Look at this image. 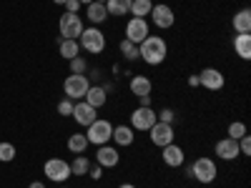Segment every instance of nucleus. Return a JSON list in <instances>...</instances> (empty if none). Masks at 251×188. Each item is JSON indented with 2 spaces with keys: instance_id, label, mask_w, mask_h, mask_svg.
Wrapping results in <instances>:
<instances>
[{
  "instance_id": "obj_1",
  "label": "nucleus",
  "mask_w": 251,
  "mask_h": 188,
  "mask_svg": "<svg viewBox=\"0 0 251 188\" xmlns=\"http://www.w3.org/2000/svg\"><path fill=\"white\" fill-rule=\"evenodd\" d=\"M169 55V46H166V40L158 38V35H149L138 46V58L143 63H149V66H161Z\"/></svg>"
},
{
  "instance_id": "obj_2",
  "label": "nucleus",
  "mask_w": 251,
  "mask_h": 188,
  "mask_svg": "<svg viewBox=\"0 0 251 188\" xmlns=\"http://www.w3.org/2000/svg\"><path fill=\"white\" fill-rule=\"evenodd\" d=\"M78 46L86 50V53H91V55H98V53L106 50V33L98 30L96 25L83 28V33H80V38H78Z\"/></svg>"
},
{
  "instance_id": "obj_3",
  "label": "nucleus",
  "mask_w": 251,
  "mask_h": 188,
  "mask_svg": "<svg viewBox=\"0 0 251 188\" xmlns=\"http://www.w3.org/2000/svg\"><path fill=\"white\" fill-rule=\"evenodd\" d=\"M188 176L196 178L199 183H214L216 176H219V168H216V161L214 158H196V163L188 168Z\"/></svg>"
},
{
  "instance_id": "obj_4",
  "label": "nucleus",
  "mask_w": 251,
  "mask_h": 188,
  "mask_svg": "<svg viewBox=\"0 0 251 188\" xmlns=\"http://www.w3.org/2000/svg\"><path fill=\"white\" fill-rule=\"evenodd\" d=\"M111 133H113L111 120H103V118H96L86 128V138H88L91 145H106L111 141Z\"/></svg>"
},
{
  "instance_id": "obj_5",
  "label": "nucleus",
  "mask_w": 251,
  "mask_h": 188,
  "mask_svg": "<svg viewBox=\"0 0 251 188\" xmlns=\"http://www.w3.org/2000/svg\"><path fill=\"white\" fill-rule=\"evenodd\" d=\"M88 88H91V80H88V75H73V73H71V75L66 78V83H63V91H66V98H71L73 103L86 98Z\"/></svg>"
},
{
  "instance_id": "obj_6",
  "label": "nucleus",
  "mask_w": 251,
  "mask_h": 188,
  "mask_svg": "<svg viewBox=\"0 0 251 188\" xmlns=\"http://www.w3.org/2000/svg\"><path fill=\"white\" fill-rule=\"evenodd\" d=\"M58 28H60V35L63 38H68V40H78L80 33H83V20L78 13H63L60 20H58Z\"/></svg>"
},
{
  "instance_id": "obj_7",
  "label": "nucleus",
  "mask_w": 251,
  "mask_h": 188,
  "mask_svg": "<svg viewBox=\"0 0 251 188\" xmlns=\"http://www.w3.org/2000/svg\"><path fill=\"white\" fill-rule=\"evenodd\" d=\"M43 173L48 176V181L63 183V181L71 178V163L63 161V158H50V161H46V165H43Z\"/></svg>"
},
{
  "instance_id": "obj_8",
  "label": "nucleus",
  "mask_w": 251,
  "mask_h": 188,
  "mask_svg": "<svg viewBox=\"0 0 251 188\" xmlns=\"http://www.w3.org/2000/svg\"><path fill=\"white\" fill-rule=\"evenodd\" d=\"M146 38H149V23H146V18H131L126 23V40L141 46Z\"/></svg>"
},
{
  "instance_id": "obj_9",
  "label": "nucleus",
  "mask_w": 251,
  "mask_h": 188,
  "mask_svg": "<svg viewBox=\"0 0 251 188\" xmlns=\"http://www.w3.org/2000/svg\"><path fill=\"white\" fill-rule=\"evenodd\" d=\"M151 20H153V25H156V28L169 30V28H174V23H176V15H174L171 5L158 3V5L151 8Z\"/></svg>"
},
{
  "instance_id": "obj_10",
  "label": "nucleus",
  "mask_w": 251,
  "mask_h": 188,
  "mask_svg": "<svg viewBox=\"0 0 251 188\" xmlns=\"http://www.w3.org/2000/svg\"><path fill=\"white\" fill-rule=\"evenodd\" d=\"M149 136H151V143H153V145H158V148H163V145L174 143V125L156 120V123L151 125V128H149Z\"/></svg>"
},
{
  "instance_id": "obj_11",
  "label": "nucleus",
  "mask_w": 251,
  "mask_h": 188,
  "mask_svg": "<svg viewBox=\"0 0 251 188\" xmlns=\"http://www.w3.org/2000/svg\"><path fill=\"white\" fill-rule=\"evenodd\" d=\"M73 118H75V123L78 125H83V128H88V125L98 118V108H93V106H88L86 100H75L73 103V113H71Z\"/></svg>"
},
{
  "instance_id": "obj_12",
  "label": "nucleus",
  "mask_w": 251,
  "mask_h": 188,
  "mask_svg": "<svg viewBox=\"0 0 251 188\" xmlns=\"http://www.w3.org/2000/svg\"><path fill=\"white\" fill-rule=\"evenodd\" d=\"M158 118H156V111L153 108H136L133 113H131V128L133 131H149L151 125L156 123Z\"/></svg>"
},
{
  "instance_id": "obj_13",
  "label": "nucleus",
  "mask_w": 251,
  "mask_h": 188,
  "mask_svg": "<svg viewBox=\"0 0 251 188\" xmlns=\"http://www.w3.org/2000/svg\"><path fill=\"white\" fill-rule=\"evenodd\" d=\"M224 83H226V78L219 68H203L199 73V86H203L206 91H221Z\"/></svg>"
},
{
  "instance_id": "obj_14",
  "label": "nucleus",
  "mask_w": 251,
  "mask_h": 188,
  "mask_svg": "<svg viewBox=\"0 0 251 188\" xmlns=\"http://www.w3.org/2000/svg\"><path fill=\"white\" fill-rule=\"evenodd\" d=\"M121 161V153L116 151V145H98V151H96V163L100 165V168H116Z\"/></svg>"
},
{
  "instance_id": "obj_15",
  "label": "nucleus",
  "mask_w": 251,
  "mask_h": 188,
  "mask_svg": "<svg viewBox=\"0 0 251 188\" xmlns=\"http://www.w3.org/2000/svg\"><path fill=\"white\" fill-rule=\"evenodd\" d=\"M163 163L169 165V168H181L183 165V161H186V153H183V148L181 145H176V143H169V145H163Z\"/></svg>"
},
{
  "instance_id": "obj_16",
  "label": "nucleus",
  "mask_w": 251,
  "mask_h": 188,
  "mask_svg": "<svg viewBox=\"0 0 251 188\" xmlns=\"http://www.w3.org/2000/svg\"><path fill=\"white\" fill-rule=\"evenodd\" d=\"M216 156L221 158V161H234V158H239L241 153H239V141H234V138H221L219 143H216Z\"/></svg>"
},
{
  "instance_id": "obj_17",
  "label": "nucleus",
  "mask_w": 251,
  "mask_h": 188,
  "mask_svg": "<svg viewBox=\"0 0 251 188\" xmlns=\"http://www.w3.org/2000/svg\"><path fill=\"white\" fill-rule=\"evenodd\" d=\"M111 138L116 141V145H123V148H128V145L136 141V131L131 128V125H116Z\"/></svg>"
},
{
  "instance_id": "obj_18",
  "label": "nucleus",
  "mask_w": 251,
  "mask_h": 188,
  "mask_svg": "<svg viewBox=\"0 0 251 188\" xmlns=\"http://www.w3.org/2000/svg\"><path fill=\"white\" fill-rule=\"evenodd\" d=\"M128 88H131V93L136 98H141V95H151L153 83H151V78H146V75H133L131 83H128Z\"/></svg>"
},
{
  "instance_id": "obj_19",
  "label": "nucleus",
  "mask_w": 251,
  "mask_h": 188,
  "mask_svg": "<svg viewBox=\"0 0 251 188\" xmlns=\"http://www.w3.org/2000/svg\"><path fill=\"white\" fill-rule=\"evenodd\" d=\"M83 100H86L88 106H93V108H103V106H106V100H108V91L103 86H91Z\"/></svg>"
},
{
  "instance_id": "obj_20",
  "label": "nucleus",
  "mask_w": 251,
  "mask_h": 188,
  "mask_svg": "<svg viewBox=\"0 0 251 188\" xmlns=\"http://www.w3.org/2000/svg\"><path fill=\"white\" fill-rule=\"evenodd\" d=\"M86 18L98 28L100 23H106V20H108V10H106L103 3H96V0H93L91 5H86Z\"/></svg>"
},
{
  "instance_id": "obj_21",
  "label": "nucleus",
  "mask_w": 251,
  "mask_h": 188,
  "mask_svg": "<svg viewBox=\"0 0 251 188\" xmlns=\"http://www.w3.org/2000/svg\"><path fill=\"white\" fill-rule=\"evenodd\" d=\"M234 50L241 60H249L251 58V35L249 33H239L234 38Z\"/></svg>"
},
{
  "instance_id": "obj_22",
  "label": "nucleus",
  "mask_w": 251,
  "mask_h": 188,
  "mask_svg": "<svg viewBox=\"0 0 251 188\" xmlns=\"http://www.w3.org/2000/svg\"><path fill=\"white\" fill-rule=\"evenodd\" d=\"M231 25H234L236 33H251V10H249V8L239 10V13L234 15V20H231Z\"/></svg>"
},
{
  "instance_id": "obj_23",
  "label": "nucleus",
  "mask_w": 251,
  "mask_h": 188,
  "mask_svg": "<svg viewBox=\"0 0 251 188\" xmlns=\"http://www.w3.org/2000/svg\"><path fill=\"white\" fill-rule=\"evenodd\" d=\"M88 138H86V133H73L71 138H68V151L71 153H75V156H80V153H86V148H88Z\"/></svg>"
},
{
  "instance_id": "obj_24",
  "label": "nucleus",
  "mask_w": 251,
  "mask_h": 188,
  "mask_svg": "<svg viewBox=\"0 0 251 188\" xmlns=\"http://www.w3.org/2000/svg\"><path fill=\"white\" fill-rule=\"evenodd\" d=\"M106 10H108V15H116V18L128 15L131 13V0H108Z\"/></svg>"
},
{
  "instance_id": "obj_25",
  "label": "nucleus",
  "mask_w": 251,
  "mask_h": 188,
  "mask_svg": "<svg viewBox=\"0 0 251 188\" xmlns=\"http://www.w3.org/2000/svg\"><path fill=\"white\" fill-rule=\"evenodd\" d=\"M60 55L66 58V60H73L75 55H80V46H78V40H68V38H63L60 40Z\"/></svg>"
},
{
  "instance_id": "obj_26",
  "label": "nucleus",
  "mask_w": 251,
  "mask_h": 188,
  "mask_svg": "<svg viewBox=\"0 0 251 188\" xmlns=\"http://www.w3.org/2000/svg\"><path fill=\"white\" fill-rule=\"evenodd\" d=\"M151 8H153L151 0H131V15H133V18L151 15Z\"/></svg>"
},
{
  "instance_id": "obj_27",
  "label": "nucleus",
  "mask_w": 251,
  "mask_h": 188,
  "mask_svg": "<svg viewBox=\"0 0 251 188\" xmlns=\"http://www.w3.org/2000/svg\"><path fill=\"white\" fill-rule=\"evenodd\" d=\"M88 168H91V161L80 153V156H75L73 163H71V176H86Z\"/></svg>"
},
{
  "instance_id": "obj_28",
  "label": "nucleus",
  "mask_w": 251,
  "mask_h": 188,
  "mask_svg": "<svg viewBox=\"0 0 251 188\" xmlns=\"http://www.w3.org/2000/svg\"><path fill=\"white\" fill-rule=\"evenodd\" d=\"M118 50L123 53V58H126V60H136V58H138V46H136V43H131V40H126V38L121 40Z\"/></svg>"
},
{
  "instance_id": "obj_29",
  "label": "nucleus",
  "mask_w": 251,
  "mask_h": 188,
  "mask_svg": "<svg viewBox=\"0 0 251 188\" xmlns=\"http://www.w3.org/2000/svg\"><path fill=\"white\" fill-rule=\"evenodd\" d=\"M68 63H71V73L73 75H86V58H83V55H75Z\"/></svg>"
},
{
  "instance_id": "obj_30",
  "label": "nucleus",
  "mask_w": 251,
  "mask_h": 188,
  "mask_svg": "<svg viewBox=\"0 0 251 188\" xmlns=\"http://www.w3.org/2000/svg\"><path fill=\"white\" fill-rule=\"evenodd\" d=\"M244 136H246V125H244L241 120H234L231 125H228V138L239 141V138H244Z\"/></svg>"
},
{
  "instance_id": "obj_31",
  "label": "nucleus",
  "mask_w": 251,
  "mask_h": 188,
  "mask_svg": "<svg viewBox=\"0 0 251 188\" xmlns=\"http://www.w3.org/2000/svg\"><path fill=\"white\" fill-rule=\"evenodd\" d=\"M13 158H15V145L13 143H0V161L10 163Z\"/></svg>"
},
{
  "instance_id": "obj_32",
  "label": "nucleus",
  "mask_w": 251,
  "mask_h": 188,
  "mask_svg": "<svg viewBox=\"0 0 251 188\" xmlns=\"http://www.w3.org/2000/svg\"><path fill=\"white\" fill-rule=\"evenodd\" d=\"M156 118H158L161 123H169V125H174V120H176V113H174L171 108H163L161 113H156Z\"/></svg>"
},
{
  "instance_id": "obj_33",
  "label": "nucleus",
  "mask_w": 251,
  "mask_h": 188,
  "mask_svg": "<svg viewBox=\"0 0 251 188\" xmlns=\"http://www.w3.org/2000/svg\"><path fill=\"white\" fill-rule=\"evenodd\" d=\"M58 113H60V116H71V113H73V100H71V98H63V100L58 103Z\"/></svg>"
},
{
  "instance_id": "obj_34",
  "label": "nucleus",
  "mask_w": 251,
  "mask_h": 188,
  "mask_svg": "<svg viewBox=\"0 0 251 188\" xmlns=\"http://www.w3.org/2000/svg\"><path fill=\"white\" fill-rule=\"evenodd\" d=\"M239 153H241V156H249V153H251V138H249V136L239 138Z\"/></svg>"
},
{
  "instance_id": "obj_35",
  "label": "nucleus",
  "mask_w": 251,
  "mask_h": 188,
  "mask_svg": "<svg viewBox=\"0 0 251 188\" xmlns=\"http://www.w3.org/2000/svg\"><path fill=\"white\" fill-rule=\"evenodd\" d=\"M88 176H91L93 181H98V178H103V168L96 163V165H91V168H88Z\"/></svg>"
},
{
  "instance_id": "obj_36",
  "label": "nucleus",
  "mask_w": 251,
  "mask_h": 188,
  "mask_svg": "<svg viewBox=\"0 0 251 188\" xmlns=\"http://www.w3.org/2000/svg\"><path fill=\"white\" fill-rule=\"evenodd\" d=\"M78 10H80L78 0H66V13H78Z\"/></svg>"
},
{
  "instance_id": "obj_37",
  "label": "nucleus",
  "mask_w": 251,
  "mask_h": 188,
  "mask_svg": "<svg viewBox=\"0 0 251 188\" xmlns=\"http://www.w3.org/2000/svg\"><path fill=\"white\" fill-rule=\"evenodd\" d=\"M138 100H141V106H143V108H151V95H141Z\"/></svg>"
},
{
  "instance_id": "obj_38",
  "label": "nucleus",
  "mask_w": 251,
  "mask_h": 188,
  "mask_svg": "<svg viewBox=\"0 0 251 188\" xmlns=\"http://www.w3.org/2000/svg\"><path fill=\"white\" fill-rule=\"evenodd\" d=\"M188 86L196 88V86H199V75H191V78H188Z\"/></svg>"
},
{
  "instance_id": "obj_39",
  "label": "nucleus",
  "mask_w": 251,
  "mask_h": 188,
  "mask_svg": "<svg viewBox=\"0 0 251 188\" xmlns=\"http://www.w3.org/2000/svg\"><path fill=\"white\" fill-rule=\"evenodd\" d=\"M28 188H46V183H43V181H33Z\"/></svg>"
},
{
  "instance_id": "obj_40",
  "label": "nucleus",
  "mask_w": 251,
  "mask_h": 188,
  "mask_svg": "<svg viewBox=\"0 0 251 188\" xmlns=\"http://www.w3.org/2000/svg\"><path fill=\"white\" fill-rule=\"evenodd\" d=\"M118 188H136V186H133V183H121Z\"/></svg>"
},
{
  "instance_id": "obj_41",
  "label": "nucleus",
  "mask_w": 251,
  "mask_h": 188,
  "mask_svg": "<svg viewBox=\"0 0 251 188\" xmlns=\"http://www.w3.org/2000/svg\"><path fill=\"white\" fill-rule=\"evenodd\" d=\"M78 3H80V5H91V3H93V0H78Z\"/></svg>"
},
{
  "instance_id": "obj_42",
  "label": "nucleus",
  "mask_w": 251,
  "mask_h": 188,
  "mask_svg": "<svg viewBox=\"0 0 251 188\" xmlns=\"http://www.w3.org/2000/svg\"><path fill=\"white\" fill-rule=\"evenodd\" d=\"M53 3H55V5H66V0H53Z\"/></svg>"
},
{
  "instance_id": "obj_43",
  "label": "nucleus",
  "mask_w": 251,
  "mask_h": 188,
  "mask_svg": "<svg viewBox=\"0 0 251 188\" xmlns=\"http://www.w3.org/2000/svg\"><path fill=\"white\" fill-rule=\"evenodd\" d=\"M96 3H103V5H106V3H108V0H96Z\"/></svg>"
}]
</instances>
